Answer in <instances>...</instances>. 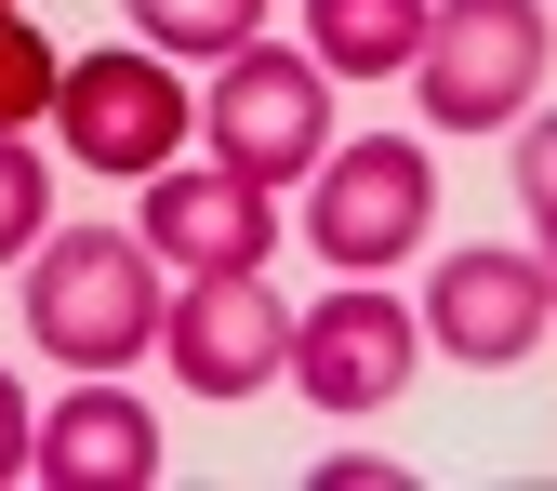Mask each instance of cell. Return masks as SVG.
<instances>
[{"label":"cell","instance_id":"15","mask_svg":"<svg viewBox=\"0 0 557 491\" xmlns=\"http://www.w3.org/2000/svg\"><path fill=\"white\" fill-rule=\"evenodd\" d=\"M518 186H531V213L557 199V147H544V120H531V107H518Z\"/></svg>","mask_w":557,"mask_h":491},{"label":"cell","instance_id":"10","mask_svg":"<svg viewBox=\"0 0 557 491\" xmlns=\"http://www.w3.org/2000/svg\"><path fill=\"white\" fill-rule=\"evenodd\" d=\"M27 478H53V491H147V478H160L147 398H120L107 372H94L81 398H53V426H27Z\"/></svg>","mask_w":557,"mask_h":491},{"label":"cell","instance_id":"6","mask_svg":"<svg viewBox=\"0 0 557 491\" xmlns=\"http://www.w3.org/2000/svg\"><path fill=\"white\" fill-rule=\"evenodd\" d=\"M160 359L186 398H265V372L293 359V306L265 293V266H213L160 306Z\"/></svg>","mask_w":557,"mask_h":491},{"label":"cell","instance_id":"18","mask_svg":"<svg viewBox=\"0 0 557 491\" xmlns=\"http://www.w3.org/2000/svg\"><path fill=\"white\" fill-rule=\"evenodd\" d=\"M0 14H14V0H0Z\"/></svg>","mask_w":557,"mask_h":491},{"label":"cell","instance_id":"7","mask_svg":"<svg viewBox=\"0 0 557 491\" xmlns=\"http://www.w3.org/2000/svg\"><path fill=\"white\" fill-rule=\"evenodd\" d=\"M411 359H425V319L359 279V293H319V306L293 319V359H278V372H293L319 412H385V398L411 385Z\"/></svg>","mask_w":557,"mask_h":491},{"label":"cell","instance_id":"1","mask_svg":"<svg viewBox=\"0 0 557 491\" xmlns=\"http://www.w3.org/2000/svg\"><path fill=\"white\" fill-rule=\"evenodd\" d=\"M27 345L66 372H120L160 345V253L133 226H53L27 240Z\"/></svg>","mask_w":557,"mask_h":491},{"label":"cell","instance_id":"4","mask_svg":"<svg viewBox=\"0 0 557 491\" xmlns=\"http://www.w3.org/2000/svg\"><path fill=\"white\" fill-rule=\"evenodd\" d=\"M438 226V173L411 133H359V147H319V199H306V240L345 279H385L398 253H425Z\"/></svg>","mask_w":557,"mask_h":491},{"label":"cell","instance_id":"11","mask_svg":"<svg viewBox=\"0 0 557 491\" xmlns=\"http://www.w3.org/2000/svg\"><path fill=\"white\" fill-rule=\"evenodd\" d=\"M425 40V0H306V53L332 81H398Z\"/></svg>","mask_w":557,"mask_h":491},{"label":"cell","instance_id":"16","mask_svg":"<svg viewBox=\"0 0 557 491\" xmlns=\"http://www.w3.org/2000/svg\"><path fill=\"white\" fill-rule=\"evenodd\" d=\"M319 478H332V491H411V465H385V452H332Z\"/></svg>","mask_w":557,"mask_h":491},{"label":"cell","instance_id":"3","mask_svg":"<svg viewBox=\"0 0 557 491\" xmlns=\"http://www.w3.org/2000/svg\"><path fill=\"white\" fill-rule=\"evenodd\" d=\"M199 133H213V160H226L239 186H293V173H319V147H332V66L252 27V40L226 53V81L199 94Z\"/></svg>","mask_w":557,"mask_h":491},{"label":"cell","instance_id":"2","mask_svg":"<svg viewBox=\"0 0 557 491\" xmlns=\"http://www.w3.org/2000/svg\"><path fill=\"white\" fill-rule=\"evenodd\" d=\"M438 133H505L544 94V0H425V40L398 66Z\"/></svg>","mask_w":557,"mask_h":491},{"label":"cell","instance_id":"12","mask_svg":"<svg viewBox=\"0 0 557 491\" xmlns=\"http://www.w3.org/2000/svg\"><path fill=\"white\" fill-rule=\"evenodd\" d=\"M133 27H147L160 53H239L252 27H265V0H120Z\"/></svg>","mask_w":557,"mask_h":491},{"label":"cell","instance_id":"9","mask_svg":"<svg viewBox=\"0 0 557 491\" xmlns=\"http://www.w3.org/2000/svg\"><path fill=\"white\" fill-rule=\"evenodd\" d=\"M133 240H147L160 266H186V279H213V266H265L278 253V213H265V186H239L226 160L213 173H147V226H133Z\"/></svg>","mask_w":557,"mask_h":491},{"label":"cell","instance_id":"17","mask_svg":"<svg viewBox=\"0 0 557 491\" xmlns=\"http://www.w3.org/2000/svg\"><path fill=\"white\" fill-rule=\"evenodd\" d=\"M27 426H40V412H27V385L0 372V478H27Z\"/></svg>","mask_w":557,"mask_h":491},{"label":"cell","instance_id":"13","mask_svg":"<svg viewBox=\"0 0 557 491\" xmlns=\"http://www.w3.org/2000/svg\"><path fill=\"white\" fill-rule=\"evenodd\" d=\"M27 120H53V40L27 14H0V133H27Z\"/></svg>","mask_w":557,"mask_h":491},{"label":"cell","instance_id":"8","mask_svg":"<svg viewBox=\"0 0 557 491\" xmlns=\"http://www.w3.org/2000/svg\"><path fill=\"white\" fill-rule=\"evenodd\" d=\"M544 319H557V293H544V253H438V279H425V332L451 345L465 372H505V359H531L544 345Z\"/></svg>","mask_w":557,"mask_h":491},{"label":"cell","instance_id":"14","mask_svg":"<svg viewBox=\"0 0 557 491\" xmlns=\"http://www.w3.org/2000/svg\"><path fill=\"white\" fill-rule=\"evenodd\" d=\"M53 226V173L14 147V133H0V266H27V240Z\"/></svg>","mask_w":557,"mask_h":491},{"label":"cell","instance_id":"5","mask_svg":"<svg viewBox=\"0 0 557 491\" xmlns=\"http://www.w3.org/2000/svg\"><path fill=\"white\" fill-rule=\"evenodd\" d=\"M186 120H199V94L160 81L147 53H66L53 66V133L81 173H160L186 147Z\"/></svg>","mask_w":557,"mask_h":491}]
</instances>
